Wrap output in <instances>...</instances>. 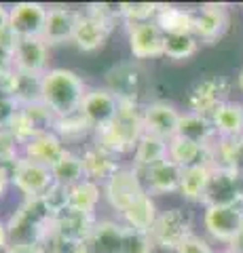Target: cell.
I'll list each match as a JSON object with an SVG mask.
<instances>
[{
  "mask_svg": "<svg viewBox=\"0 0 243 253\" xmlns=\"http://www.w3.org/2000/svg\"><path fill=\"white\" fill-rule=\"evenodd\" d=\"M144 135V106L138 99H121L119 112L106 126L96 131L93 141L112 154H133L140 137Z\"/></svg>",
  "mask_w": 243,
  "mask_h": 253,
  "instance_id": "6da1fadb",
  "label": "cell"
},
{
  "mask_svg": "<svg viewBox=\"0 0 243 253\" xmlns=\"http://www.w3.org/2000/svg\"><path fill=\"white\" fill-rule=\"evenodd\" d=\"M87 93V84L74 70L49 68L41 83V101L57 118L76 114Z\"/></svg>",
  "mask_w": 243,
  "mask_h": 253,
  "instance_id": "7a4b0ae2",
  "label": "cell"
},
{
  "mask_svg": "<svg viewBox=\"0 0 243 253\" xmlns=\"http://www.w3.org/2000/svg\"><path fill=\"white\" fill-rule=\"evenodd\" d=\"M101 190H104L106 203L110 205V209L116 211L119 215H123L140 196L148 194L140 171L136 167H131V165L129 167H121L104 186H101Z\"/></svg>",
  "mask_w": 243,
  "mask_h": 253,
  "instance_id": "3957f363",
  "label": "cell"
},
{
  "mask_svg": "<svg viewBox=\"0 0 243 253\" xmlns=\"http://www.w3.org/2000/svg\"><path fill=\"white\" fill-rule=\"evenodd\" d=\"M191 234H194L193 215L191 211H186L182 207H171L167 211H161L159 219H156V224L150 230V236L156 247L165 251H174V253Z\"/></svg>",
  "mask_w": 243,
  "mask_h": 253,
  "instance_id": "277c9868",
  "label": "cell"
},
{
  "mask_svg": "<svg viewBox=\"0 0 243 253\" xmlns=\"http://www.w3.org/2000/svg\"><path fill=\"white\" fill-rule=\"evenodd\" d=\"M11 184L23 199H43L55 179L49 167L21 158L15 167H11Z\"/></svg>",
  "mask_w": 243,
  "mask_h": 253,
  "instance_id": "5b68a950",
  "label": "cell"
},
{
  "mask_svg": "<svg viewBox=\"0 0 243 253\" xmlns=\"http://www.w3.org/2000/svg\"><path fill=\"white\" fill-rule=\"evenodd\" d=\"M229 83L224 76H203L188 91V112L211 116L229 101Z\"/></svg>",
  "mask_w": 243,
  "mask_h": 253,
  "instance_id": "8992f818",
  "label": "cell"
},
{
  "mask_svg": "<svg viewBox=\"0 0 243 253\" xmlns=\"http://www.w3.org/2000/svg\"><path fill=\"white\" fill-rule=\"evenodd\" d=\"M203 228L214 241L231 245L243 230V207H203Z\"/></svg>",
  "mask_w": 243,
  "mask_h": 253,
  "instance_id": "52a82bcc",
  "label": "cell"
},
{
  "mask_svg": "<svg viewBox=\"0 0 243 253\" xmlns=\"http://www.w3.org/2000/svg\"><path fill=\"white\" fill-rule=\"evenodd\" d=\"M127 42L133 59H159L165 55V32L156 21L127 26Z\"/></svg>",
  "mask_w": 243,
  "mask_h": 253,
  "instance_id": "ba28073f",
  "label": "cell"
},
{
  "mask_svg": "<svg viewBox=\"0 0 243 253\" xmlns=\"http://www.w3.org/2000/svg\"><path fill=\"white\" fill-rule=\"evenodd\" d=\"M119 106H121V99L110 89H106V86H91L85 93V99L78 112L87 118V123L97 131L116 116Z\"/></svg>",
  "mask_w": 243,
  "mask_h": 253,
  "instance_id": "9c48e42d",
  "label": "cell"
},
{
  "mask_svg": "<svg viewBox=\"0 0 243 253\" xmlns=\"http://www.w3.org/2000/svg\"><path fill=\"white\" fill-rule=\"evenodd\" d=\"M193 13H194L193 34L199 38V42L216 44L224 36V32L229 30V9H226V4L207 2L193 9Z\"/></svg>",
  "mask_w": 243,
  "mask_h": 253,
  "instance_id": "30bf717a",
  "label": "cell"
},
{
  "mask_svg": "<svg viewBox=\"0 0 243 253\" xmlns=\"http://www.w3.org/2000/svg\"><path fill=\"white\" fill-rule=\"evenodd\" d=\"M49 6L41 2H17L9 6V30L17 38H43Z\"/></svg>",
  "mask_w": 243,
  "mask_h": 253,
  "instance_id": "8fae6325",
  "label": "cell"
},
{
  "mask_svg": "<svg viewBox=\"0 0 243 253\" xmlns=\"http://www.w3.org/2000/svg\"><path fill=\"white\" fill-rule=\"evenodd\" d=\"M49 63V44L43 38H17L13 51V68L21 74L45 76Z\"/></svg>",
  "mask_w": 243,
  "mask_h": 253,
  "instance_id": "7c38bea8",
  "label": "cell"
},
{
  "mask_svg": "<svg viewBox=\"0 0 243 253\" xmlns=\"http://www.w3.org/2000/svg\"><path fill=\"white\" fill-rule=\"evenodd\" d=\"M78 19H81V11L78 9L61 6V4L49 6L45 32H43V41L49 44V49L57 44H64V42H72Z\"/></svg>",
  "mask_w": 243,
  "mask_h": 253,
  "instance_id": "4fadbf2b",
  "label": "cell"
},
{
  "mask_svg": "<svg viewBox=\"0 0 243 253\" xmlns=\"http://www.w3.org/2000/svg\"><path fill=\"white\" fill-rule=\"evenodd\" d=\"M182 112L169 101H152L144 106V131L156 137L171 139L178 135Z\"/></svg>",
  "mask_w": 243,
  "mask_h": 253,
  "instance_id": "5bb4252c",
  "label": "cell"
},
{
  "mask_svg": "<svg viewBox=\"0 0 243 253\" xmlns=\"http://www.w3.org/2000/svg\"><path fill=\"white\" fill-rule=\"evenodd\" d=\"M96 224H97L96 215H87V213H78V211L68 209L66 213H61V215L53 219L51 234L70 243V245H85L89 241Z\"/></svg>",
  "mask_w": 243,
  "mask_h": 253,
  "instance_id": "9a60e30c",
  "label": "cell"
},
{
  "mask_svg": "<svg viewBox=\"0 0 243 253\" xmlns=\"http://www.w3.org/2000/svg\"><path fill=\"white\" fill-rule=\"evenodd\" d=\"M182 167H178L174 161H161L148 169H142L144 188L150 196H163V194H176L180 192V184H182Z\"/></svg>",
  "mask_w": 243,
  "mask_h": 253,
  "instance_id": "2e32d148",
  "label": "cell"
},
{
  "mask_svg": "<svg viewBox=\"0 0 243 253\" xmlns=\"http://www.w3.org/2000/svg\"><path fill=\"white\" fill-rule=\"evenodd\" d=\"M81 158H83V167H85V177L97 181L101 186L123 167V165L116 161V154H112L110 150H106V148H101L96 141H89L87 146H83Z\"/></svg>",
  "mask_w": 243,
  "mask_h": 253,
  "instance_id": "e0dca14e",
  "label": "cell"
},
{
  "mask_svg": "<svg viewBox=\"0 0 243 253\" xmlns=\"http://www.w3.org/2000/svg\"><path fill=\"white\" fill-rule=\"evenodd\" d=\"M203 207H229L239 205V173L229 169H214L203 199Z\"/></svg>",
  "mask_w": 243,
  "mask_h": 253,
  "instance_id": "ac0fdd59",
  "label": "cell"
},
{
  "mask_svg": "<svg viewBox=\"0 0 243 253\" xmlns=\"http://www.w3.org/2000/svg\"><path fill=\"white\" fill-rule=\"evenodd\" d=\"M68 150V146L64 144L55 131H47L41 135H34L30 141L23 144V158L38 165H45V167L51 169L53 163L59 161V156Z\"/></svg>",
  "mask_w": 243,
  "mask_h": 253,
  "instance_id": "d6986e66",
  "label": "cell"
},
{
  "mask_svg": "<svg viewBox=\"0 0 243 253\" xmlns=\"http://www.w3.org/2000/svg\"><path fill=\"white\" fill-rule=\"evenodd\" d=\"M142 84V72L133 61L116 63L106 72V89H110L119 99H138Z\"/></svg>",
  "mask_w": 243,
  "mask_h": 253,
  "instance_id": "ffe728a7",
  "label": "cell"
},
{
  "mask_svg": "<svg viewBox=\"0 0 243 253\" xmlns=\"http://www.w3.org/2000/svg\"><path fill=\"white\" fill-rule=\"evenodd\" d=\"M125 226L123 221L112 219H97L96 228L85 243L91 253H121L123 239H125Z\"/></svg>",
  "mask_w": 243,
  "mask_h": 253,
  "instance_id": "44dd1931",
  "label": "cell"
},
{
  "mask_svg": "<svg viewBox=\"0 0 243 253\" xmlns=\"http://www.w3.org/2000/svg\"><path fill=\"white\" fill-rule=\"evenodd\" d=\"M108 36H110V30H108L104 23H99L96 17H91V15L81 11V19L76 23L74 38H72V42L76 44L78 51H83V53L97 51L106 44Z\"/></svg>",
  "mask_w": 243,
  "mask_h": 253,
  "instance_id": "7402d4cb",
  "label": "cell"
},
{
  "mask_svg": "<svg viewBox=\"0 0 243 253\" xmlns=\"http://www.w3.org/2000/svg\"><path fill=\"white\" fill-rule=\"evenodd\" d=\"M167 158L174 161L178 167L188 169V167H197V165L209 163L211 154H209V146H203V144H197V141H191L186 137L176 135V137L169 139Z\"/></svg>",
  "mask_w": 243,
  "mask_h": 253,
  "instance_id": "603a6c76",
  "label": "cell"
},
{
  "mask_svg": "<svg viewBox=\"0 0 243 253\" xmlns=\"http://www.w3.org/2000/svg\"><path fill=\"white\" fill-rule=\"evenodd\" d=\"M159 207H156L154 203V196L150 194H144L140 196V199L131 205L121 215V221L131 230H138V232H148L150 234L152 226L156 224V219H159Z\"/></svg>",
  "mask_w": 243,
  "mask_h": 253,
  "instance_id": "cb8c5ba5",
  "label": "cell"
},
{
  "mask_svg": "<svg viewBox=\"0 0 243 253\" xmlns=\"http://www.w3.org/2000/svg\"><path fill=\"white\" fill-rule=\"evenodd\" d=\"M218 137H243V104L229 99L209 116Z\"/></svg>",
  "mask_w": 243,
  "mask_h": 253,
  "instance_id": "d4e9b609",
  "label": "cell"
},
{
  "mask_svg": "<svg viewBox=\"0 0 243 253\" xmlns=\"http://www.w3.org/2000/svg\"><path fill=\"white\" fill-rule=\"evenodd\" d=\"M214 167L209 163L197 165V167H188L182 171V184H180V196L188 203H203L211 179Z\"/></svg>",
  "mask_w": 243,
  "mask_h": 253,
  "instance_id": "484cf974",
  "label": "cell"
},
{
  "mask_svg": "<svg viewBox=\"0 0 243 253\" xmlns=\"http://www.w3.org/2000/svg\"><path fill=\"white\" fill-rule=\"evenodd\" d=\"M167 146H169L167 139L156 137V135H152V133L144 131V135L140 137L136 150H133L131 167L142 171V169L152 167V165L161 163V161H167Z\"/></svg>",
  "mask_w": 243,
  "mask_h": 253,
  "instance_id": "4316f807",
  "label": "cell"
},
{
  "mask_svg": "<svg viewBox=\"0 0 243 253\" xmlns=\"http://www.w3.org/2000/svg\"><path fill=\"white\" fill-rule=\"evenodd\" d=\"M53 131L64 139V144H81V146H87L89 141H93V135H96V129L87 123L81 112L76 114H70V116H61L55 121V126Z\"/></svg>",
  "mask_w": 243,
  "mask_h": 253,
  "instance_id": "83f0119b",
  "label": "cell"
},
{
  "mask_svg": "<svg viewBox=\"0 0 243 253\" xmlns=\"http://www.w3.org/2000/svg\"><path fill=\"white\" fill-rule=\"evenodd\" d=\"M156 26L167 34H193L194 26V13L193 9L176 4H161L159 15H156Z\"/></svg>",
  "mask_w": 243,
  "mask_h": 253,
  "instance_id": "f1b7e54d",
  "label": "cell"
},
{
  "mask_svg": "<svg viewBox=\"0 0 243 253\" xmlns=\"http://www.w3.org/2000/svg\"><path fill=\"white\" fill-rule=\"evenodd\" d=\"M178 135L191 139V141H197V144H203V146H211L216 141L218 133H216L214 123H211L209 116L194 114V112H182Z\"/></svg>",
  "mask_w": 243,
  "mask_h": 253,
  "instance_id": "f546056e",
  "label": "cell"
},
{
  "mask_svg": "<svg viewBox=\"0 0 243 253\" xmlns=\"http://www.w3.org/2000/svg\"><path fill=\"white\" fill-rule=\"evenodd\" d=\"M101 196H104L101 184L85 177L83 181H78L70 188V209L78 213H87V215H96Z\"/></svg>",
  "mask_w": 243,
  "mask_h": 253,
  "instance_id": "4dcf8cb0",
  "label": "cell"
},
{
  "mask_svg": "<svg viewBox=\"0 0 243 253\" xmlns=\"http://www.w3.org/2000/svg\"><path fill=\"white\" fill-rule=\"evenodd\" d=\"M51 173H53L55 184H61L66 188H72L74 184H78V181H83L85 179V167H83L81 152L68 148L66 152L59 156V161L51 165Z\"/></svg>",
  "mask_w": 243,
  "mask_h": 253,
  "instance_id": "1f68e13d",
  "label": "cell"
},
{
  "mask_svg": "<svg viewBox=\"0 0 243 253\" xmlns=\"http://www.w3.org/2000/svg\"><path fill=\"white\" fill-rule=\"evenodd\" d=\"M199 38L194 34H167L165 36V55L171 61H186L199 51Z\"/></svg>",
  "mask_w": 243,
  "mask_h": 253,
  "instance_id": "d6a6232c",
  "label": "cell"
},
{
  "mask_svg": "<svg viewBox=\"0 0 243 253\" xmlns=\"http://www.w3.org/2000/svg\"><path fill=\"white\" fill-rule=\"evenodd\" d=\"M159 2H121V15L127 26L154 21L156 15H159Z\"/></svg>",
  "mask_w": 243,
  "mask_h": 253,
  "instance_id": "836d02e7",
  "label": "cell"
},
{
  "mask_svg": "<svg viewBox=\"0 0 243 253\" xmlns=\"http://www.w3.org/2000/svg\"><path fill=\"white\" fill-rule=\"evenodd\" d=\"M23 158L21 141L13 135L9 129H0V165L2 167H15Z\"/></svg>",
  "mask_w": 243,
  "mask_h": 253,
  "instance_id": "e575fe53",
  "label": "cell"
},
{
  "mask_svg": "<svg viewBox=\"0 0 243 253\" xmlns=\"http://www.w3.org/2000/svg\"><path fill=\"white\" fill-rule=\"evenodd\" d=\"M41 201L45 205V209L49 211V215L55 219L57 215H61V213H66L70 209V188L61 186V184H53L51 190Z\"/></svg>",
  "mask_w": 243,
  "mask_h": 253,
  "instance_id": "d590c367",
  "label": "cell"
},
{
  "mask_svg": "<svg viewBox=\"0 0 243 253\" xmlns=\"http://www.w3.org/2000/svg\"><path fill=\"white\" fill-rule=\"evenodd\" d=\"M154 241L148 232H138L131 228H125V239L121 253H154Z\"/></svg>",
  "mask_w": 243,
  "mask_h": 253,
  "instance_id": "8d00e7d4",
  "label": "cell"
},
{
  "mask_svg": "<svg viewBox=\"0 0 243 253\" xmlns=\"http://www.w3.org/2000/svg\"><path fill=\"white\" fill-rule=\"evenodd\" d=\"M85 13L96 17L99 23L112 32V28L116 26V21H123V15H121V4H110V2H96V4H89Z\"/></svg>",
  "mask_w": 243,
  "mask_h": 253,
  "instance_id": "74e56055",
  "label": "cell"
},
{
  "mask_svg": "<svg viewBox=\"0 0 243 253\" xmlns=\"http://www.w3.org/2000/svg\"><path fill=\"white\" fill-rule=\"evenodd\" d=\"M19 110V104L15 101L9 93L0 91V129H6L11 125V121L15 118Z\"/></svg>",
  "mask_w": 243,
  "mask_h": 253,
  "instance_id": "f35d334b",
  "label": "cell"
},
{
  "mask_svg": "<svg viewBox=\"0 0 243 253\" xmlns=\"http://www.w3.org/2000/svg\"><path fill=\"white\" fill-rule=\"evenodd\" d=\"M176 253H216L214 247L199 234H191L188 239L180 245Z\"/></svg>",
  "mask_w": 243,
  "mask_h": 253,
  "instance_id": "ab89813d",
  "label": "cell"
},
{
  "mask_svg": "<svg viewBox=\"0 0 243 253\" xmlns=\"http://www.w3.org/2000/svg\"><path fill=\"white\" fill-rule=\"evenodd\" d=\"M13 253H49L45 243H26V245H11Z\"/></svg>",
  "mask_w": 243,
  "mask_h": 253,
  "instance_id": "60d3db41",
  "label": "cell"
},
{
  "mask_svg": "<svg viewBox=\"0 0 243 253\" xmlns=\"http://www.w3.org/2000/svg\"><path fill=\"white\" fill-rule=\"evenodd\" d=\"M11 186H13L11 184V169L0 165V199L6 194V190H9Z\"/></svg>",
  "mask_w": 243,
  "mask_h": 253,
  "instance_id": "b9f144b4",
  "label": "cell"
},
{
  "mask_svg": "<svg viewBox=\"0 0 243 253\" xmlns=\"http://www.w3.org/2000/svg\"><path fill=\"white\" fill-rule=\"evenodd\" d=\"M11 245V236H9V226H6V221L0 217V249L2 247H9Z\"/></svg>",
  "mask_w": 243,
  "mask_h": 253,
  "instance_id": "7bdbcfd3",
  "label": "cell"
},
{
  "mask_svg": "<svg viewBox=\"0 0 243 253\" xmlns=\"http://www.w3.org/2000/svg\"><path fill=\"white\" fill-rule=\"evenodd\" d=\"M9 28V6L0 4V34Z\"/></svg>",
  "mask_w": 243,
  "mask_h": 253,
  "instance_id": "ee69618b",
  "label": "cell"
},
{
  "mask_svg": "<svg viewBox=\"0 0 243 253\" xmlns=\"http://www.w3.org/2000/svg\"><path fill=\"white\" fill-rule=\"evenodd\" d=\"M226 253H243V230L239 232V236L229 245V251Z\"/></svg>",
  "mask_w": 243,
  "mask_h": 253,
  "instance_id": "f6af8a7d",
  "label": "cell"
},
{
  "mask_svg": "<svg viewBox=\"0 0 243 253\" xmlns=\"http://www.w3.org/2000/svg\"><path fill=\"white\" fill-rule=\"evenodd\" d=\"M0 253H13V247H11V245H9V247H2V249H0Z\"/></svg>",
  "mask_w": 243,
  "mask_h": 253,
  "instance_id": "bcb514c9",
  "label": "cell"
},
{
  "mask_svg": "<svg viewBox=\"0 0 243 253\" xmlns=\"http://www.w3.org/2000/svg\"><path fill=\"white\" fill-rule=\"evenodd\" d=\"M239 86H241V91H243V72L239 74Z\"/></svg>",
  "mask_w": 243,
  "mask_h": 253,
  "instance_id": "7dc6e473",
  "label": "cell"
}]
</instances>
